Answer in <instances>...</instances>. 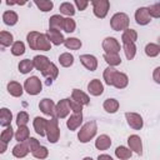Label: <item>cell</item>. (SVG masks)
Returning <instances> with one entry per match:
<instances>
[{"mask_svg":"<svg viewBox=\"0 0 160 160\" xmlns=\"http://www.w3.org/2000/svg\"><path fill=\"white\" fill-rule=\"evenodd\" d=\"M28 44L30 49L32 50H40V51H49L51 50V42L46 34H41L38 31H30L26 35Z\"/></svg>","mask_w":160,"mask_h":160,"instance_id":"obj_1","label":"cell"},{"mask_svg":"<svg viewBox=\"0 0 160 160\" xmlns=\"http://www.w3.org/2000/svg\"><path fill=\"white\" fill-rule=\"evenodd\" d=\"M96 131H98L96 121L90 120V121L85 122V124L80 128V130H79V132H78V139H79V141L82 142V144L89 142V141L96 135Z\"/></svg>","mask_w":160,"mask_h":160,"instance_id":"obj_2","label":"cell"},{"mask_svg":"<svg viewBox=\"0 0 160 160\" xmlns=\"http://www.w3.org/2000/svg\"><path fill=\"white\" fill-rule=\"evenodd\" d=\"M129 16L125 12H116L110 19V26L115 31H125L129 29Z\"/></svg>","mask_w":160,"mask_h":160,"instance_id":"obj_3","label":"cell"},{"mask_svg":"<svg viewBox=\"0 0 160 160\" xmlns=\"http://www.w3.org/2000/svg\"><path fill=\"white\" fill-rule=\"evenodd\" d=\"M60 136V129H59V122L56 118H51L48 120L46 125V138L51 144H55L59 140Z\"/></svg>","mask_w":160,"mask_h":160,"instance_id":"obj_4","label":"cell"},{"mask_svg":"<svg viewBox=\"0 0 160 160\" xmlns=\"http://www.w3.org/2000/svg\"><path fill=\"white\" fill-rule=\"evenodd\" d=\"M42 89V84L38 76H30L24 82V90L29 95H38Z\"/></svg>","mask_w":160,"mask_h":160,"instance_id":"obj_5","label":"cell"},{"mask_svg":"<svg viewBox=\"0 0 160 160\" xmlns=\"http://www.w3.org/2000/svg\"><path fill=\"white\" fill-rule=\"evenodd\" d=\"M91 5H92L94 15L99 19H104L108 15V11L110 9L109 0H94L91 1Z\"/></svg>","mask_w":160,"mask_h":160,"instance_id":"obj_6","label":"cell"},{"mask_svg":"<svg viewBox=\"0 0 160 160\" xmlns=\"http://www.w3.org/2000/svg\"><path fill=\"white\" fill-rule=\"evenodd\" d=\"M70 99H61L55 106V118L64 119L70 114Z\"/></svg>","mask_w":160,"mask_h":160,"instance_id":"obj_7","label":"cell"},{"mask_svg":"<svg viewBox=\"0 0 160 160\" xmlns=\"http://www.w3.org/2000/svg\"><path fill=\"white\" fill-rule=\"evenodd\" d=\"M102 49H104L105 54H119L120 44L115 38L108 36L102 40Z\"/></svg>","mask_w":160,"mask_h":160,"instance_id":"obj_8","label":"cell"},{"mask_svg":"<svg viewBox=\"0 0 160 160\" xmlns=\"http://www.w3.org/2000/svg\"><path fill=\"white\" fill-rule=\"evenodd\" d=\"M125 118H126V121L129 124L130 128L135 129V130H140L144 125V120L141 118L140 114H136V112H125Z\"/></svg>","mask_w":160,"mask_h":160,"instance_id":"obj_9","label":"cell"},{"mask_svg":"<svg viewBox=\"0 0 160 160\" xmlns=\"http://www.w3.org/2000/svg\"><path fill=\"white\" fill-rule=\"evenodd\" d=\"M55 106L56 105L54 104V101L51 99H48V98L42 99L39 102V109L41 110V112L45 115L52 116V118H55Z\"/></svg>","mask_w":160,"mask_h":160,"instance_id":"obj_10","label":"cell"},{"mask_svg":"<svg viewBox=\"0 0 160 160\" xmlns=\"http://www.w3.org/2000/svg\"><path fill=\"white\" fill-rule=\"evenodd\" d=\"M135 21L139 25H148L151 21V16L149 14L148 8H139L135 11Z\"/></svg>","mask_w":160,"mask_h":160,"instance_id":"obj_11","label":"cell"},{"mask_svg":"<svg viewBox=\"0 0 160 160\" xmlns=\"http://www.w3.org/2000/svg\"><path fill=\"white\" fill-rule=\"evenodd\" d=\"M80 62L88 70H90V71H94L98 68V59L94 55H90V54H82V55H80Z\"/></svg>","mask_w":160,"mask_h":160,"instance_id":"obj_12","label":"cell"},{"mask_svg":"<svg viewBox=\"0 0 160 160\" xmlns=\"http://www.w3.org/2000/svg\"><path fill=\"white\" fill-rule=\"evenodd\" d=\"M128 144H129V149L134 152H136L138 155L142 154V142L140 136L138 135H130L128 138Z\"/></svg>","mask_w":160,"mask_h":160,"instance_id":"obj_13","label":"cell"},{"mask_svg":"<svg viewBox=\"0 0 160 160\" xmlns=\"http://www.w3.org/2000/svg\"><path fill=\"white\" fill-rule=\"evenodd\" d=\"M81 122H82V112H72L70 115V118L68 119V121H66V126L71 131H74L78 128H80Z\"/></svg>","mask_w":160,"mask_h":160,"instance_id":"obj_14","label":"cell"},{"mask_svg":"<svg viewBox=\"0 0 160 160\" xmlns=\"http://www.w3.org/2000/svg\"><path fill=\"white\" fill-rule=\"evenodd\" d=\"M88 91L94 96H99L104 92V85L99 79H92L88 84Z\"/></svg>","mask_w":160,"mask_h":160,"instance_id":"obj_15","label":"cell"},{"mask_svg":"<svg viewBox=\"0 0 160 160\" xmlns=\"http://www.w3.org/2000/svg\"><path fill=\"white\" fill-rule=\"evenodd\" d=\"M71 99H72L74 101L79 102L80 105H82V106L90 104V98L88 96V94H85L84 91H81V90H79V89H72Z\"/></svg>","mask_w":160,"mask_h":160,"instance_id":"obj_16","label":"cell"},{"mask_svg":"<svg viewBox=\"0 0 160 160\" xmlns=\"http://www.w3.org/2000/svg\"><path fill=\"white\" fill-rule=\"evenodd\" d=\"M32 125H34V129H35L38 135H40V136H45L46 135V125H48V120L46 119L36 116L34 119V121H32Z\"/></svg>","mask_w":160,"mask_h":160,"instance_id":"obj_17","label":"cell"},{"mask_svg":"<svg viewBox=\"0 0 160 160\" xmlns=\"http://www.w3.org/2000/svg\"><path fill=\"white\" fill-rule=\"evenodd\" d=\"M129 84V78L126 74L116 71L115 76H114V81H112V86H115L116 89H124L126 88Z\"/></svg>","mask_w":160,"mask_h":160,"instance_id":"obj_18","label":"cell"},{"mask_svg":"<svg viewBox=\"0 0 160 160\" xmlns=\"http://www.w3.org/2000/svg\"><path fill=\"white\" fill-rule=\"evenodd\" d=\"M30 152L29 150V146H28V142L24 141V142H19L16 144L14 148H12V155L18 159H21V158H25L28 154Z\"/></svg>","mask_w":160,"mask_h":160,"instance_id":"obj_19","label":"cell"},{"mask_svg":"<svg viewBox=\"0 0 160 160\" xmlns=\"http://www.w3.org/2000/svg\"><path fill=\"white\" fill-rule=\"evenodd\" d=\"M46 36L49 38L50 42L54 44V45H60V44H64L65 39L62 36V34L59 31V30H54V29H49L46 31Z\"/></svg>","mask_w":160,"mask_h":160,"instance_id":"obj_20","label":"cell"},{"mask_svg":"<svg viewBox=\"0 0 160 160\" xmlns=\"http://www.w3.org/2000/svg\"><path fill=\"white\" fill-rule=\"evenodd\" d=\"M32 61H34V68L39 71H44L48 68V65L51 62L49 60V58L45 55H36V56H34Z\"/></svg>","mask_w":160,"mask_h":160,"instance_id":"obj_21","label":"cell"},{"mask_svg":"<svg viewBox=\"0 0 160 160\" xmlns=\"http://www.w3.org/2000/svg\"><path fill=\"white\" fill-rule=\"evenodd\" d=\"M41 74H42L44 78H46V79L51 82L52 80H55V79L58 78V75H59V69H58V66H56L54 62H50V64L48 65V68H46L44 71H41Z\"/></svg>","mask_w":160,"mask_h":160,"instance_id":"obj_22","label":"cell"},{"mask_svg":"<svg viewBox=\"0 0 160 160\" xmlns=\"http://www.w3.org/2000/svg\"><path fill=\"white\" fill-rule=\"evenodd\" d=\"M110 146H111V139L108 135L102 134V135H100V136L96 138V140H95V148L98 150H108Z\"/></svg>","mask_w":160,"mask_h":160,"instance_id":"obj_23","label":"cell"},{"mask_svg":"<svg viewBox=\"0 0 160 160\" xmlns=\"http://www.w3.org/2000/svg\"><path fill=\"white\" fill-rule=\"evenodd\" d=\"M8 91H9V94H10L11 96L19 98V96H21L22 92H24V86H22L21 84H19L18 81H10V82L8 84Z\"/></svg>","mask_w":160,"mask_h":160,"instance_id":"obj_24","label":"cell"},{"mask_svg":"<svg viewBox=\"0 0 160 160\" xmlns=\"http://www.w3.org/2000/svg\"><path fill=\"white\" fill-rule=\"evenodd\" d=\"M136 40H138V32L134 29H126L125 31H122L121 35L122 44H135Z\"/></svg>","mask_w":160,"mask_h":160,"instance_id":"obj_25","label":"cell"},{"mask_svg":"<svg viewBox=\"0 0 160 160\" xmlns=\"http://www.w3.org/2000/svg\"><path fill=\"white\" fill-rule=\"evenodd\" d=\"M11 120H12V114L8 108H1L0 110V124L1 126H11Z\"/></svg>","mask_w":160,"mask_h":160,"instance_id":"obj_26","label":"cell"},{"mask_svg":"<svg viewBox=\"0 0 160 160\" xmlns=\"http://www.w3.org/2000/svg\"><path fill=\"white\" fill-rule=\"evenodd\" d=\"M18 20H19V16H18V14L15 11H12V10L4 11V14H2V21H4V24H6L9 26H12V25H15L18 22Z\"/></svg>","mask_w":160,"mask_h":160,"instance_id":"obj_27","label":"cell"},{"mask_svg":"<svg viewBox=\"0 0 160 160\" xmlns=\"http://www.w3.org/2000/svg\"><path fill=\"white\" fill-rule=\"evenodd\" d=\"M64 19L61 15H52L49 19V29H54V30H59L62 29L64 26Z\"/></svg>","mask_w":160,"mask_h":160,"instance_id":"obj_28","label":"cell"},{"mask_svg":"<svg viewBox=\"0 0 160 160\" xmlns=\"http://www.w3.org/2000/svg\"><path fill=\"white\" fill-rule=\"evenodd\" d=\"M119 106H120V104H119V101L116 99H106L104 101V104H102L104 110L106 112H110V114L116 112L119 110Z\"/></svg>","mask_w":160,"mask_h":160,"instance_id":"obj_29","label":"cell"},{"mask_svg":"<svg viewBox=\"0 0 160 160\" xmlns=\"http://www.w3.org/2000/svg\"><path fill=\"white\" fill-rule=\"evenodd\" d=\"M0 44H1V46L2 48H6V46H12V44H14V36H12V34L11 32H9V31H1L0 32Z\"/></svg>","mask_w":160,"mask_h":160,"instance_id":"obj_30","label":"cell"},{"mask_svg":"<svg viewBox=\"0 0 160 160\" xmlns=\"http://www.w3.org/2000/svg\"><path fill=\"white\" fill-rule=\"evenodd\" d=\"M29 129L28 126H18V130L15 132V139L19 141V142H24L29 139Z\"/></svg>","mask_w":160,"mask_h":160,"instance_id":"obj_31","label":"cell"},{"mask_svg":"<svg viewBox=\"0 0 160 160\" xmlns=\"http://www.w3.org/2000/svg\"><path fill=\"white\" fill-rule=\"evenodd\" d=\"M131 154H132V151L130 149L125 148V146H118L115 149V156L118 159H120V160H128V159H130L131 158Z\"/></svg>","mask_w":160,"mask_h":160,"instance_id":"obj_32","label":"cell"},{"mask_svg":"<svg viewBox=\"0 0 160 160\" xmlns=\"http://www.w3.org/2000/svg\"><path fill=\"white\" fill-rule=\"evenodd\" d=\"M104 60L108 62L109 66L114 68L121 64V58L119 54H104Z\"/></svg>","mask_w":160,"mask_h":160,"instance_id":"obj_33","label":"cell"},{"mask_svg":"<svg viewBox=\"0 0 160 160\" xmlns=\"http://www.w3.org/2000/svg\"><path fill=\"white\" fill-rule=\"evenodd\" d=\"M64 45L66 49H70V50H79L82 45L81 40H79L78 38H68L65 39L64 41Z\"/></svg>","mask_w":160,"mask_h":160,"instance_id":"obj_34","label":"cell"},{"mask_svg":"<svg viewBox=\"0 0 160 160\" xmlns=\"http://www.w3.org/2000/svg\"><path fill=\"white\" fill-rule=\"evenodd\" d=\"M116 71H118V70L114 69V68H111V66H109V68H106V69L104 70L102 76H104V81H105L106 85L112 86V81H114V76H115Z\"/></svg>","mask_w":160,"mask_h":160,"instance_id":"obj_35","label":"cell"},{"mask_svg":"<svg viewBox=\"0 0 160 160\" xmlns=\"http://www.w3.org/2000/svg\"><path fill=\"white\" fill-rule=\"evenodd\" d=\"M34 69V61L30 59H24L19 62V71L21 74H28Z\"/></svg>","mask_w":160,"mask_h":160,"instance_id":"obj_36","label":"cell"},{"mask_svg":"<svg viewBox=\"0 0 160 160\" xmlns=\"http://www.w3.org/2000/svg\"><path fill=\"white\" fill-rule=\"evenodd\" d=\"M59 62H60V65L64 66V68L71 66V65L74 64V56H72V54H70V52H62V54L59 56Z\"/></svg>","mask_w":160,"mask_h":160,"instance_id":"obj_37","label":"cell"},{"mask_svg":"<svg viewBox=\"0 0 160 160\" xmlns=\"http://www.w3.org/2000/svg\"><path fill=\"white\" fill-rule=\"evenodd\" d=\"M145 54L149 56V58H155L160 54V48L158 44H154V42H149L146 44L145 46Z\"/></svg>","mask_w":160,"mask_h":160,"instance_id":"obj_38","label":"cell"},{"mask_svg":"<svg viewBox=\"0 0 160 160\" xmlns=\"http://www.w3.org/2000/svg\"><path fill=\"white\" fill-rule=\"evenodd\" d=\"M34 4H35V5L38 6V9L41 10L42 12L50 11V10L52 9V6H54V2H52V1H49V0H36Z\"/></svg>","mask_w":160,"mask_h":160,"instance_id":"obj_39","label":"cell"},{"mask_svg":"<svg viewBox=\"0 0 160 160\" xmlns=\"http://www.w3.org/2000/svg\"><path fill=\"white\" fill-rule=\"evenodd\" d=\"M59 10H60L61 14H64V15H66L69 18L75 14V8H74V4H71V2H62L60 5Z\"/></svg>","mask_w":160,"mask_h":160,"instance_id":"obj_40","label":"cell"},{"mask_svg":"<svg viewBox=\"0 0 160 160\" xmlns=\"http://www.w3.org/2000/svg\"><path fill=\"white\" fill-rule=\"evenodd\" d=\"M25 52V45L22 41H15L11 46V54L14 56H20Z\"/></svg>","mask_w":160,"mask_h":160,"instance_id":"obj_41","label":"cell"},{"mask_svg":"<svg viewBox=\"0 0 160 160\" xmlns=\"http://www.w3.org/2000/svg\"><path fill=\"white\" fill-rule=\"evenodd\" d=\"M124 52L128 60H132L136 55V46L135 44H124Z\"/></svg>","mask_w":160,"mask_h":160,"instance_id":"obj_42","label":"cell"},{"mask_svg":"<svg viewBox=\"0 0 160 160\" xmlns=\"http://www.w3.org/2000/svg\"><path fill=\"white\" fill-rule=\"evenodd\" d=\"M75 28H76L75 20H72L71 18H65V19H64L62 30H64L65 32H74V31H75Z\"/></svg>","mask_w":160,"mask_h":160,"instance_id":"obj_43","label":"cell"},{"mask_svg":"<svg viewBox=\"0 0 160 160\" xmlns=\"http://www.w3.org/2000/svg\"><path fill=\"white\" fill-rule=\"evenodd\" d=\"M12 136H15L14 130H12L11 126H8L5 130H2V132H1V135H0V141H4V142L8 144V142L12 139Z\"/></svg>","mask_w":160,"mask_h":160,"instance_id":"obj_44","label":"cell"},{"mask_svg":"<svg viewBox=\"0 0 160 160\" xmlns=\"http://www.w3.org/2000/svg\"><path fill=\"white\" fill-rule=\"evenodd\" d=\"M29 121V115L26 111H20L16 116V125L18 126H26Z\"/></svg>","mask_w":160,"mask_h":160,"instance_id":"obj_45","label":"cell"},{"mask_svg":"<svg viewBox=\"0 0 160 160\" xmlns=\"http://www.w3.org/2000/svg\"><path fill=\"white\" fill-rule=\"evenodd\" d=\"M31 154H32L34 158L42 160V159H46V158H48V155H49V150H48L45 146H40L38 150H35V151L31 152Z\"/></svg>","mask_w":160,"mask_h":160,"instance_id":"obj_46","label":"cell"},{"mask_svg":"<svg viewBox=\"0 0 160 160\" xmlns=\"http://www.w3.org/2000/svg\"><path fill=\"white\" fill-rule=\"evenodd\" d=\"M148 10H149L150 16L156 18V19L160 18V2H155V4L150 5V6L148 8Z\"/></svg>","mask_w":160,"mask_h":160,"instance_id":"obj_47","label":"cell"},{"mask_svg":"<svg viewBox=\"0 0 160 160\" xmlns=\"http://www.w3.org/2000/svg\"><path fill=\"white\" fill-rule=\"evenodd\" d=\"M26 142H28V146H29L30 152H34L35 150H38V149L41 146L40 142H39V140H36L35 138H29V139L26 140Z\"/></svg>","mask_w":160,"mask_h":160,"instance_id":"obj_48","label":"cell"},{"mask_svg":"<svg viewBox=\"0 0 160 160\" xmlns=\"http://www.w3.org/2000/svg\"><path fill=\"white\" fill-rule=\"evenodd\" d=\"M70 108L72 112H81L82 111V105H80L79 102L74 101L72 99H70Z\"/></svg>","mask_w":160,"mask_h":160,"instance_id":"obj_49","label":"cell"},{"mask_svg":"<svg viewBox=\"0 0 160 160\" xmlns=\"http://www.w3.org/2000/svg\"><path fill=\"white\" fill-rule=\"evenodd\" d=\"M74 5L78 8V10L82 11V10H85V9L88 8V5H89V1H86V0H75Z\"/></svg>","mask_w":160,"mask_h":160,"instance_id":"obj_50","label":"cell"},{"mask_svg":"<svg viewBox=\"0 0 160 160\" xmlns=\"http://www.w3.org/2000/svg\"><path fill=\"white\" fill-rule=\"evenodd\" d=\"M152 79L156 84H160V66L155 68L154 69V72H152Z\"/></svg>","mask_w":160,"mask_h":160,"instance_id":"obj_51","label":"cell"},{"mask_svg":"<svg viewBox=\"0 0 160 160\" xmlns=\"http://www.w3.org/2000/svg\"><path fill=\"white\" fill-rule=\"evenodd\" d=\"M98 160H114V159L108 154H101V155L98 156Z\"/></svg>","mask_w":160,"mask_h":160,"instance_id":"obj_52","label":"cell"},{"mask_svg":"<svg viewBox=\"0 0 160 160\" xmlns=\"http://www.w3.org/2000/svg\"><path fill=\"white\" fill-rule=\"evenodd\" d=\"M6 148H8V144L4 142V141H0V152L4 154L6 151Z\"/></svg>","mask_w":160,"mask_h":160,"instance_id":"obj_53","label":"cell"},{"mask_svg":"<svg viewBox=\"0 0 160 160\" xmlns=\"http://www.w3.org/2000/svg\"><path fill=\"white\" fill-rule=\"evenodd\" d=\"M82 160H92V159H91V158H90V156H86V158H84V159H82Z\"/></svg>","mask_w":160,"mask_h":160,"instance_id":"obj_54","label":"cell"},{"mask_svg":"<svg viewBox=\"0 0 160 160\" xmlns=\"http://www.w3.org/2000/svg\"><path fill=\"white\" fill-rule=\"evenodd\" d=\"M158 45H159V48H160V38L158 39Z\"/></svg>","mask_w":160,"mask_h":160,"instance_id":"obj_55","label":"cell"}]
</instances>
